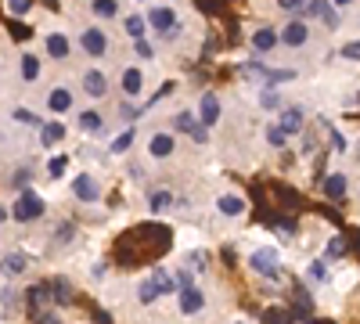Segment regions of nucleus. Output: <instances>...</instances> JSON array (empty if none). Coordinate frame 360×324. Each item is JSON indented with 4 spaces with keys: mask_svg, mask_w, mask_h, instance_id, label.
Here are the masks:
<instances>
[{
    "mask_svg": "<svg viewBox=\"0 0 360 324\" xmlns=\"http://www.w3.org/2000/svg\"><path fill=\"white\" fill-rule=\"evenodd\" d=\"M44 198L37 195V191H22L18 198H15V205H11V220H18V223H33V220H40L44 216Z\"/></svg>",
    "mask_w": 360,
    "mask_h": 324,
    "instance_id": "obj_1",
    "label": "nucleus"
},
{
    "mask_svg": "<svg viewBox=\"0 0 360 324\" xmlns=\"http://www.w3.org/2000/svg\"><path fill=\"white\" fill-rule=\"evenodd\" d=\"M249 267L256 271V274H263V278H281V252L278 249H256L252 256H249Z\"/></svg>",
    "mask_w": 360,
    "mask_h": 324,
    "instance_id": "obj_2",
    "label": "nucleus"
},
{
    "mask_svg": "<svg viewBox=\"0 0 360 324\" xmlns=\"http://www.w3.org/2000/svg\"><path fill=\"white\" fill-rule=\"evenodd\" d=\"M79 47L86 51V58H105L108 54V33L101 25H83L79 29Z\"/></svg>",
    "mask_w": 360,
    "mask_h": 324,
    "instance_id": "obj_3",
    "label": "nucleus"
},
{
    "mask_svg": "<svg viewBox=\"0 0 360 324\" xmlns=\"http://www.w3.org/2000/svg\"><path fill=\"white\" fill-rule=\"evenodd\" d=\"M44 51L51 62H65V58L72 54V40L62 33V29H51V33H44Z\"/></svg>",
    "mask_w": 360,
    "mask_h": 324,
    "instance_id": "obj_4",
    "label": "nucleus"
},
{
    "mask_svg": "<svg viewBox=\"0 0 360 324\" xmlns=\"http://www.w3.org/2000/svg\"><path fill=\"white\" fill-rule=\"evenodd\" d=\"M79 91H83L86 98L101 101V98L108 94V76H105L101 69H86V72H83V79H79Z\"/></svg>",
    "mask_w": 360,
    "mask_h": 324,
    "instance_id": "obj_5",
    "label": "nucleus"
},
{
    "mask_svg": "<svg viewBox=\"0 0 360 324\" xmlns=\"http://www.w3.org/2000/svg\"><path fill=\"white\" fill-rule=\"evenodd\" d=\"M144 18H148V29H155V33H169L176 25V11L169 4H152Z\"/></svg>",
    "mask_w": 360,
    "mask_h": 324,
    "instance_id": "obj_6",
    "label": "nucleus"
},
{
    "mask_svg": "<svg viewBox=\"0 0 360 324\" xmlns=\"http://www.w3.org/2000/svg\"><path fill=\"white\" fill-rule=\"evenodd\" d=\"M176 310L184 313V317H195V313H202L205 310V296L195 288V285H188V288H180L176 292Z\"/></svg>",
    "mask_w": 360,
    "mask_h": 324,
    "instance_id": "obj_7",
    "label": "nucleus"
},
{
    "mask_svg": "<svg viewBox=\"0 0 360 324\" xmlns=\"http://www.w3.org/2000/svg\"><path fill=\"white\" fill-rule=\"evenodd\" d=\"M72 195L79 202H98L101 198V184H98V176H90V173H76L72 176Z\"/></svg>",
    "mask_w": 360,
    "mask_h": 324,
    "instance_id": "obj_8",
    "label": "nucleus"
},
{
    "mask_svg": "<svg viewBox=\"0 0 360 324\" xmlns=\"http://www.w3.org/2000/svg\"><path fill=\"white\" fill-rule=\"evenodd\" d=\"M72 101H76L72 86H65V83L51 86V94H47V108H51L54 115H65V112H72Z\"/></svg>",
    "mask_w": 360,
    "mask_h": 324,
    "instance_id": "obj_9",
    "label": "nucleus"
},
{
    "mask_svg": "<svg viewBox=\"0 0 360 324\" xmlns=\"http://www.w3.org/2000/svg\"><path fill=\"white\" fill-rule=\"evenodd\" d=\"M307 40H310V25H307L303 18H292V22L281 29V44H285V47H307Z\"/></svg>",
    "mask_w": 360,
    "mask_h": 324,
    "instance_id": "obj_10",
    "label": "nucleus"
},
{
    "mask_svg": "<svg viewBox=\"0 0 360 324\" xmlns=\"http://www.w3.org/2000/svg\"><path fill=\"white\" fill-rule=\"evenodd\" d=\"M220 115H224V105L217 94H202V105H198V123L202 127H217L220 123Z\"/></svg>",
    "mask_w": 360,
    "mask_h": 324,
    "instance_id": "obj_11",
    "label": "nucleus"
},
{
    "mask_svg": "<svg viewBox=\"0 0 360 324\" xmlns=\"http://www.w3.org/2000/svg\"><path fill=\"white\" fill-rule=\"evenodd\" d=\"M278 44H281V33H278V29H270V25L252 29V51H256V54H270Z\"/></svg>",
    "mask_w": 360,
    "mask_h": 324,
    "instance_id": "obj_12",
    "label": "nucleus"
},
{
    "mask_svg": "<svg viewBox=\"0 0 360 324\" xmlns=\"http://www.w3.org/2000/svg\"><path fill=\"white\" fill-rule=\"evenodd\" d=\"M119 86H123L127 98H141V94H144V72H141L137 65H127L123 76H119Z\"/></svg>",
    "mask_w": 360,
    "mask_h": 324,
    "instance_id": "obj_13",
    "label": "nucleus"
},
{
    "mask_svg": "<svg viewBox=\"0 0 360 324\" xmlns=\"http://www.w3.org/2000/svg\"><path fill=\"white\" fill-rule=\"evenodd\" d=\"M176 152V141H173V134H152V137H148V155H152V159H169Z\"/></svg>",
    "mask_w": 360,
    "mask_h": 324,
    "instance_id": "obj_14",
    "label": "nucleus"
},
{
    "mask_svg": "<svg viewBox=\"0 0 360 324\" xmlns=\"http://www.w3.org/2000/svg\"><path fill=\"white\" fill-rule=\"evenodd\" d=\"M217 213H220V216H227V220L245 216V198H242V195H234V191L220 195V198H217Z\"/></svg>",
    "mask_w": 360,
    "mask_h": 324,
    "instance_id": "obj_15",
    "label": "nucleus"
},
{
    "mask_svg": "<svg viewBox=\"0 0 360 324\" xmlns=\"http://www.w3.org/2000/svg\"><path fill=\"white\" fill-rule=\"evenodd\" d=\"M18 72H22V79L25 83H37L40 76H44V62L33 54V51H25L22 58H18Z\"/></svg>",
    "mask_w": 360,
    "mask_h": 324,
    "instance_id": "obj_16",
    "label": "nucleus"
},
{
    "mask_svg": "<svg viewBox=\"0 0 360 324\" xmlns=\"http://www.w3.org/2000/svg\"><path fill=\"white\" fill-rule=\"evenodd\" d=\"M303 123H307V112H303V108H285V112H281V119H278V127H281L288 137L303 134Z\"/></svg>",
    "mask_w": 360,
    "mask_h": 324,
    "instance_id": "obj_17",
    "label": "nucleus"
},
{
    "mask_svg": "<svg viewBox=\"0 0 360 324\" xmlns=\"http://www.w3.org/2000/svg\"><path fill=\"white\" fill-rule=\"evenodd\" d=\"M25 267H29V259L22 252H4V256H0V271H4L8 278H22Z\"/></svg>",
    "mask_w": 360,
    "mask_h": 324,
    "instance_id": "obj_18",
    "label": "nucleus"
},
{
    "mask_svg": "<svg viewBox=\"0 0 360 324\" xmlns=\"http://www.w3.org/2000/svg\"><path fill=\"white\" fill-rule=\"evenodd\" d=\"M166 209H173V191L169 188H159V191L148 195V213H152V216H159Z\"/></svg>",
    "mask_w": 360,
    "mask_h": 324,
    "instance_id": "obj_19",
    "label": "nucleus"
},
{
    "mask_svg": "<svg viewBox=\"0 0 360 324\" xmlns=\"http://www.w3.org/2000/svg\"><path fill=\"white\" fill-rule=\"evenodd\" d=\"M79 130H83V134H101V130H105V115H101L98 108L79 112Z\"/></svg>",
    "mask_w": 360,
    "mask_h": 324,
    "instance_id": "obj_20",
    "label": "nucleus"
},
{
    "mask_svg": "<svg viewBox=\"0 0 360 324\" xmlns=\"http://www.w3.org/2000/svg\"><path fill=\"white\" fill-rule=\"evenodd\" d=\"M321 191H324L328 198H342V195H346V173H339V169L328 173L324 184H321Z\"/></svg>",
    "mask_w": 360,
    "mask_h": 324,
    "instance_id": "obj_21",
    "label": "nucleus"
},
{
    "mask_svg": "<svg viewBox=\"0 0 360 324\" xmlns=\"http://www.w3.org/2000/svg\"><path fill=\"white\" fill-rule=\"evenodd\" d=\"M90 15H94L98 22H108L119 15V0H90Z\"/></svg>",
    "mask_w": 360,
    "mask_h": 324,
    "instance_id": "obj_22",
    "label": "nucleus"
},
{
    "mask_svg": "<svg viewBox=\"0 0 360 324\" xmlns=\"http://www.w3.org/2000/svg\"><path fill=\"white\" fill-rule=\"evenodd\" d=\"M62 137H65V127L62 123H40V144H44V148H54Z\"/></svg>",
    "mask_w": 360,
    "mask_h": 324,
    "instance_id": "obj_23",
    "label": "nucleus"
},
{
    "mask_svg": "<svg viewBox=\"0 0 360 324\" xmlns=\"http://www.w3.org/2000/svg\"><path fill=\"white\" fill-rule=\"evenodd\" d=\"M159 296H162V288H159L155 278H152V281H141V288H137V303H141V306H152Z\"/></svg>",
    "mask_w": 360,
    "mask_h": 324,
    "instance_id": "obj_24",
    "label": "nucleus"
},
{
    "mask_svg": "<svg viewBox=\"0 0 360 324\" xmlns=\"http://www.w3.org/2000/svg\"><path fill=\"white\" fill-rule=\"evenodd\" d=\"M123 29H127L130 40H141V37L148 33V18H144V15H127V18H123Z\"/></svg>",
    "mask_w": 360,
    "mask_h": 324,
    "instance_id": "obj_25",
    "label": "nucleus"
},
{
    "mask_svg": "<svg viewBox=\"0 0 360 324\" xmlns=\"http://www.w3.org/2000/svg\"><path fill=\"white\" fill-rule=\"evenodd\" d=\"M51 303V285H37V288H29V310H40V306H47Z\"/></svg>",
    "mask_w": 360,
    "mask_h": 324,
    "instance_id": "obj_26",
    "label": "nucleus"
},
{
    "mask_svg": "<svg viewBox=\"0 0 360 324\" xmlns=\"http://www.w3.org/2000/svg\"><path fill=\"white\" fill-rule=\"evenodd\" d=\"M11 119H15L18 127H40V123H44V119H40V115H37L33 108H22V105L11 112Z\"/></svg>",
    "mask_w": 360,
    "mask_h": 324,
    "instance_id": "obj_27",
    "label": "nucleus"
},
{
    "mask_svg": "<svg viewBox=\"0 0 360 324\" xmlns=\"http://www.w3.org/2000/svg\"><path fill=\"white\" fill-rule=\"evenodd\" d=\"M134 148V127L130 130H123V134H119L115 141H112V155H127Z\"/></svg>",
    "mask_w": 360,
    "mask_h": 324,
    "instance_id": "obj_28",
    "label": "nucleus"
},
{
    "mask_svg": "<svg viewBox=\"0 0 360 324\" xmlns=\"http://www.w3.org/2000/svg\"><path fill=\"white\" fill-rule=\"evenodd\" d=\"M65 169H69V155H54V159L47 162V176H51V181L65 176Z\"/></svg>",
    "mask_w": 360,
    "mask_h": 324,
    "instance_id": "obj_29",
    "label": "nucleus"
},
{
    "mask_svg": "<svg viewBox=\"0 0 360 324\" xmlns=\"http://www.w3.org/2000/svg\"><path fill=\"white\" fill-rule=\"evenodd\" d=\"M191 127H195V112H176L173 115V130H180V134H191Z\"/></svg>",
    "mask_w": 360,
    "mask_h": 324,
    "instance_id": "obj_30",
    "label": "nucleus"
},
{
    "mask_svg": "<svg viewBox=\"0 0 360 324\" xmlns=\"http://www.w3.org/2000/svg\"><path fill=\"white\" fill-rule=\"evenodd\" d=\"M259 105H263L266 112H274V108H281V94L274 91V83H270V86H266V91L259 94Z\"/></svg>",
    "mask_w": 360,
    "mask_h": 324,
    "instance_id": "obj_31",
    "label": "nucleus"
},
{
    "mask_svg": "<svg viewBox=\"0 0 360 324\" xmlns=\"http://www.w3.org/2000/svg\"><path fill=\"white\" fill-rule=\"evenodd\" d=\"M285 141H288V134L281 127H274V123L266 127V144H270V148H285Z\"/></svg>",
    "mask_w": 360,
    "mask_h": 324,
    "instance_id": "obj_32",
    "label": "nucleus"
},
{
    "mask_svg": "<svg viewBox=\"0 0 360 324\" xmlns=\"http://www.w3.org/2000/svg\"><path fill=\"white\" fill-rule=\"evenodd\" d=\"M328 8H332V0H307L303 4V11H307V18H321Z\"/></svg>",
    "mask_w": 360,
    "mask_h": 324,
    "instance_id": "obj_33",
    "label": "nucleus"
},
{
    "mask_svg": "<svg viewBox=\"0 0 360 324\" xmlns=\"http://www.w3.org/2000/svg\"><path fill=\"white\" fill-rule=\"evenodd\" d=\"M8 11H11L15 18H25L29 11H33V0H8Z\"/></svg>",
    "mask_w": 360,
    "mask_h": 324,
    "instance_id": "obj_34",
    "label": "nucleus"
},
{
    "mask_svg": "<svg viewBox=\"0 0 360 324\" xmlns=\"http://www.w3.org/2000/svg\"><path fill=\"white\" fill-rule=\"evenodd\" d=\"M263 79H266V83H288V79H295V72H292V69H266Z\"/></svg>",
    "mask_w": 360,
    "mask_h": 324,
    "instance_id": "obj_35",
    "label": "nucleus"
},
{
    "mask_svg": "<svg viewBox=\"0 0 360 324\" xmlns=\"http://www.w3.org/2000/svg\"><path fill=\"white\" fill-rule=\"evenodd\" d=\"M51 299H54L58 306H65V303L72 299V296H69V285H65V281H54V292H51Z\"/></svg>",
    "mask_w": 360,
    "mask_h": 324,
    "instance_id": "obj_36",
    "label": "nucleus"
},
{
    "mask_svg": "<svg viewBox=\"0 0 360 324\" xmlns=\"http://www.w3.org/2000/svg\"><path fill=\"white\" fill-rule=\"evenodd\" d=\"M29 181H33V169H25V166H22V169H15V176H11V184H15L18 191H25V188H29Z\"/></svg>",
    "mask_w": 360,
    "mask_h": 324,
    "instance_id": "obj_37",
    "label": "nucleus"
},
{
    "mask_svg": "<svg viewBox=\"0 0 360 324\" xmlns=\"http://www.w3.org/2000/svg\"><path fill=\"white\" fill-rule=\"evenodd\" d=\"M328 144H332V152H346V137L339 130H328Z\"/></svg>",
    "mask_w": 360,
    "mask_h": 324,
    "instance_id": "obj_38",
    "label": "nucleus"
},
{
    "mask_svg": "<svg viewBox=\"0 0 360 324\" xmlns=\"http://www.w3.org/2000/svg\"><path fill=\"white\" fill-rule=\"evenodd\" d=\"M342 58H346V62H360V40L346 44V47H342Z\"/></svg>",
    "mask_w": 360,
    "mask_h": 324,
    "instance_id": "obj_39",
    "label": "nucleus"
},
{
    "mask_svg": "<svg viewBox=\"0 0 360 324\" xmlns=\"http://www.w3.org/2000/svg\"><path fill=\"white\" fill-rule=\"evenodd\" d=\"M152 278H155V281H159V288H162V296H166V292H176V288H173V281H169V274H166V271H155V274H152Z\"/></svg>",
    "mask_w": 360,
    "mask_h": 324,
    "instance_id": "obj_40",
    "label": "nucleus"
},
{
    "mask_svg": "<svg viewBox=\"0 0 360 324\" xmlns=\"http://www.w3.org/2000/svg\"><path fill=\"white\" fill-rule=\"evenodd\" d=\"M328 256H332V259H339L342 252H346V245H342V238H332V242H328V249H324Z\"/></svg>",
    "mask_w": 360,
    "mask_h": 324,
    "instance_id": "obj_41",
    "label": "nucleus"
},
{
    "mask_svg": "<svg viewBox=\"0 0 360 324\" xmlns=\"http://www.w3.org/2000/svg\"><path fill=\"white\" fill-rule=\"evenodd\" d=\"M321 22H324L328 29H339V22H342V18H339V11H332V8H328V11L321 15Z\"/></svg>",
    "mask_w": 360,
    "mask_h": 324,
    "instance_id": "obj_42",
    "label": "nucleus"
},
{
    "mask_svg": "<svg viewBox=\"0 0 360 324\" xmlns=\"http://www.w3.org/2000/svg\"><path fill=\"white\" fill-rule=\"evenodd\" d=\"M205 130H209V127H202V123H195V127H191V134H188V137H191V141H195V144H205Z\"/></svg>",
    "mask_w": 360,
    "mask_h": 324,
    "instance_id": "obj_43",
    "label": "nucleus"
},
{
    "mask_svg": "<svg viewBox=\"0 0 360 324\" xmlns=\"http://www.w3.org/2000/svg\"><path fill=\"white\" fill-rule=\"evenodd\" d=\"M134 47H137V58H152L155 51H152V44H144V37L141 40H134Z\"/></svg>",
    "mask_w": 360,
    "mask_h": 324,
    "instance_id": "obj_44",
    "label": "nucleus"
},
{
    "mask_svg": "<svg viewBox=\"0 0 360 324\" xmlns=\"http://www.w3.org/2000/svg\"><path fill=\"white\" fill-rule=\"evenodd\" d=\"M310 278H314V281H324V278H328V271H324V259H317L314 267H310Z\"/></svg>",
    "mask_w": 360,
    "mask_h": 324,
    "instance_id": "obj_45",
    "label": "nucleus"
},
{
    "mask_svg": "<svg viewBox=\"0 0 360 324\" xmlns=\"http://www.w3.org/2000/svg\"><path fill=\"white\" fill-rule=\"evenodd\" d=\"M303 4H307V0H278V8H281V11H299Z\"/></svg>",
    "mask_w": 360,
    "mask_h": 324,
    "instance_id": "obj_46",
    "label": "nucleus"
},
{
    "mask_svg": "<svg viewBox=\"0 0 360 324\" xmlns=\"http://www.w3.org/2000/svg\"><path fill=\"white\" fill-rule=\"evenodd\" d=\"M191 281H195V278H191V271H176V285H180V288H188Z\"/></svg>",
    "mask_w": 360,
    "mask_h": 324,
    "instance_id": "obj_47",
    "label": "nucleus"
},
{
    "mask_svg": "<svg viewBox=\"0 0 360 324\" xmlns=\"http://www.w3.org/2000/svg\"><path fill=\"white\" fill-rule=\"evenodd\" d=\"M173 91H176V83H173V79H166V83H162V91L155 94V101H159V98H169Z\"/></svg>",
    "mask_w": 360,
    "mask_h": 324,
    "instance_id": "obj_48",
    "label": "nucleus"
},
{
    "mask_svg": "<svg viewBox=\"0 0 360 324\" xmlns=\"http://www.w3.org/2000/svg\"><path fill=\"white\" fill-rule=\"evenodd\" d=\"M72 234H76V231H72L69 223H62V227H58V242H69V238H72Z\"/></svg>",
    "mask_w": 360,
    "mask_h": 324,
    "instance_id": "obj_49",
    "label": "nucleus"
},
{
    "mask_svg": "<svg viewBox=\"0 0 360 324\" xmlns=\"http://www.w3.org/2000/svg\"><path fill=\"white\" fill-rule=\"evenodd\" d=\"M335 8H349V4H356V0H332Z\"/></svg>",
    "mask_w": 360,
    "mask_h": 324,
    "instance_id": "obj_50",
    "label": "nucleus"
},
{
    "mask_svg": "<svg viewBox=\"0 0 360 324\" xmlns=\"http://www.w3.org/2000/svg\"><path fill=\"white\" fill-rule=\"evenodd\" d=\"M8 216H11V209H0V223H4Z\"/></svg>",
    "mask_w": 360,
    "mask_h": 324,
    "instance_id": "obj_51",
    "label": "nucleus"
},
{
    "mask_svg": "<svg viewBox=\"0 0 360 324\" xmlns=\"http://www.w3.org/2000/svg\"><path fill=\"white\" fill-rule=\"evenodd\" d=\"M137 4H144V0H137Z\"/></svg>",
    "mask_w": 360,
    "mask_h": 324,
    "instance_id": "obj_52",
    "label": "nucleus"
}]
</instances>
